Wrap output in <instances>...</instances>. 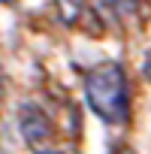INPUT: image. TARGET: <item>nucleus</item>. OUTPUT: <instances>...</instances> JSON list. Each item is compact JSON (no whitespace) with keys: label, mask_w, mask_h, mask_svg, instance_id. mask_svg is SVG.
<instances>
[{"label":"nucleus","mask_w":151,"mask_h":154,"mask_svg":"<svg viewBox=\"0 0 151 154\" xmlns=\"http://www.w3.org/2000/svg\"><path fill=\"white\" fill-rule=\"evenodd\" d=\"M88 109L106 124H124L130 115V85L121 63H100L85 72Z\"/></svg>","instance_id":"f257e3e1"},{"label":"nucleus","mask_w":151,"mask_h":154,"mask_svg":"<svg viewBox=\"0 0 151 154\" xmlns=\"http://www.w3.org/2000/svg\"><path fill=\"white\" fill-rule=\"evenodd\" d=\"M18 130H21V136H24L27 145H42L51 136V121H48V115L39 106H30L27 103L18 112Z\"/></svg>","instance_id":"f03ea898"},{"label":"nucleus","mask_w":151,"mask_h":154,"mask_svg":"<svg viewBox=\"0 0 151 154\" xmlns=\"http://www.w3.org/2000/svg\"><path fill=\"white\" fill-rule=\"evenodd\" d=\"M54 9L63 24H76L85 12V0H54Z\"/></svg>","instance_id":"7ed1b4c3"},{"label":"nucleus","mask_w":151,"mask_h":154,"mask_svg":"<svg viewBox=\"0 0 151 154\" xmlns=\"http://www.w3.org/2000/svg\"><path fill=\"white\" fill-rule=\"evenodd\" d=\"M112 3H115V9L121 15H133L136 12V0H112Z\"/></svg>","instance_id":"20e7f679"},{"label":"nucleus","mask_w":151,"mask_h":154,"mask_svg":"<svg viewBox=\"0 0 151 154\" xmlns=\"http://www.w3.org/2000/svg\"><path fill=\"white\" fill-rule=\"evenodd\" d=\"M112 154H136V151H133L130 145H115V148H112Z\"/></svg>","instance_id":"39448f33"},{"label":"nucleus","mask_w":151,"mask_h":154,"mask_svg":"<svg viewBox=\"0 0 151 154\" xmlns=\"http://www.w3.org/2000/svg\"><path fill=\"white\" fill-rule=\"evenodd\" d=\"M0 94H3V66H0Z\"/></svg>","instance_id":"423d86ee"},{"label":"nucleus","mask_w":151,"mask_h":154,"mask_svg":"<svg viewBox=\"0 0 151 154\" xmlns=\"http://www.w3.org/2000/svg\"><path fill=\"white\" fill-rule=\"evenodd\" d=\"M39 154H60V151H39Z\"/></svg>","instance_id":"0eeeda50"},{"label":"nucleus","mask_w":151,"mask_h":154,"mask_svg":"<svg viewBox=\"0 0 151 154\" xmlns=\"http://www.w3.org/2000/svg\"><path fill=\"white\" fill-rule=\"evenodd\" d=\"M0 3H15V0H0Z\"/></svg>","instance_id":"6e6552de"}]
</instances>
